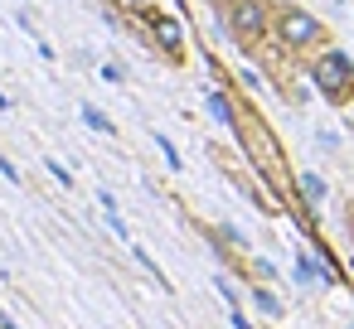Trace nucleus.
Instances as JSON below:
<instances>
[{
    "mask_svg": "<svg viewBox=\"0 0 354 329\" xmlns=\"http://www.w3.org/2000/svg\"><path fill=\"white\" fill-rule=\"evenodd\" d=\"M156 146H160V155H165V165H170V170H185V160H180V150H175V141H170V136H160V131H156Z\"/></svg>",
    "mask_w": 354,
    "mask_h": 329,
    "instance_id": "9",
    "label": "nucleus"
},
{
    "mask_svg": "<svg viewBox=\"0 0 354 329\" xmlns=\"http://www.w3.org/2000/svg\"><path fill=\"white\" fill-rule=\"evenodd\" d=\"M228 324H233V329H252V319H248L243 310H233V315H228Z\"/></svg>",
    "mask_w": 354,
    "mask_h": 329,
    "instance_id": "14",
    "label": "nucleus"
},
{
    "mask_svg": "<svg viewBox=\"0 0 354 329\" xmlns=\"http://www.w3.org/2000/svg\"><path fill=\"white\" fill-rule=\"evenodd\" d=\"M272 39H277L286 54H320V49H330V30H325L320 15H310L306 6H277Z\"/></svg>",
    "mask_w": 354,
    "mask_h": 329,
    "instance_id": "1",
    "label": "nucleus"
},
{
    "mask_svg": "<svg viewBox=\"0 0 354 329\" xmlns=\"http://www.w3.org/2000/svg\"><path fill=\"white\" fill-rule=\"evenodd\" d=\"M228 34L243 44V49H252V44H262L267 34H272V20H277V6L272 0H228Z\"/></svg>",
    "mask_w": 354,
    "mask_h": 329,
    "instance_id": "3",
    "label": "nucleus"
},
{
    "mask_svg": "<svg viewBox=\"0 0 354 329\" xmlns=\"http://www.w3.org/2000/svg\"><path fill=\"white\" fill-rule=\"evenodd\" d=\"M291 184H296V194L306 199V208H320V203H325V194H330V189H325V179H320V175H310V170H301Z\"/></svg>",
    "mask_w": 354,
    "mask_h": 329,
    "instance_id": "6",
    "label": "nucleus"
},
{
    "mask_svg": "<svg viewBox=\"0 0 354 329\" xmlns=\"http://www.w3.org/2000/svg\"><path fill=\"white\" fill-rule=\"evenodd\" d=\"M44 170H49L59 184H68V189H73V175H68V165H59V160H44Z\"/></svg>",
    "mask_w": 354,
    "mask_h": 329,
    "instance_id": "11",
    "label": "nucleus"
},
{
    "mask_svg": "<svg viewBox=\"0 0 354 329\" xmlns=\"http://www.w3.org/2000/svg\"><path fill=\"white\" fill-rule=\"evenodd\" d=\"M310 83L320 88L325 102L344 107V102L354 97V59H349L344 49H320V54L310 59Z\"/></svg>",
    "mask_w": 354,
    "mask_h": 329,
    "instance_id": "2",
    "label": "nucleus"
},
{
    "mask_svg": "<svg viewBox=\"0 0 354 329\" xmlns=\"http://www.w3.org/2000/svg\"><path fill=\"white\" fill-rule=\"evenodd\" d=\"M83 121H88L93 131H102V136H117V126H112V117H107V112H97L93 102H83Z\"/></svg>",
    "mask_w": 354,
    "mask_h": 329,
    "instance_id": "8",
    "label": "nucleus"
},
{
    "mask_svg": "<svg viewBox=\"0 0 354 329\" xmlns=\"http://www.w3.org/2000/svg\"><path fill=\"white\" fill-rule=\"evenodd\" d=\"M214 290H218V295H223V300H228L233 310H243V300H238V286H233L228 276H214Z\"/></svg>",
    "mask_w": 354,
    "mask_h": 329,
    "instance_id": "10",
    "label": "nucleus"
},
{
    "mask_svg": "<svg viewBox=\"0 0 354 329\" xmlns=\"http://www.w3.org/2000/svg\"><path fill=\"white\" fill-rule=\"evenodd\" d=\"M102 78H107V83H122V78H127V73H122V68H117V63H102Z\"/></svg>",
    "mask_w": 354,
    "mask_h": 329,
    "instance_id": "13",
    "label": "nucleus"
},
{
    "mask_svg": "<svg viewBox=\"0 0 354 329\" xmlns=\"http://www.w3.org/2000/svg\"><path fill=\"white\" fill-rule=\"evenodd\" d=\"M0 175H6V179H10V184H20V170H15V165H10V160H6V155H0Z\"/></svg>",
    "mask_w": 354,
    "mask_h": 329,
    "instance_id": "12",
    "label": "nucleus"
},
{
    "mask_svg": "<svg viewBox=\"0 0 354 329\" xmlns=\"http://www.w3.org/2000/svg\"><path fill=\"white\" fill-rule=\"evenodd\" d=\"M0 112H10V97H6V92H0Z\"/></svg>",
    "mask_w": 354,
    "mask_h": 329,
    "instance_id": "17",
    "label": "nucleus"
},
{
    "mask_svg": "<svg viewBox=\"0 0 354 329\" xmlns=\"http://www.w3.org/2000/svg\"><path fill=\"white\" fill-rule=\"evenodd\" d=\"M122 6H131L136 15H146V10H156V0H122Z\"/></svg>",
    "mask_w": 354,
    "mask_h": 329,
    "instance_id": "15",
    "label": "nucleus"
},
{
    "mask_svg": "<svg viewBox=\"0 0 354 329\" xmlns=\"http://www.w3.org/2000/svg\"><path fill=\"white\" fill-rule=\"evenodd\" d=\"M146 34L156 39V49H160L170 63H185V49H189V39H185V20H180V15L146 10Z\"/></svg>",
    "mask_w": 354,
    "mask_h": 329,
    "instance_id": "4",
    "label": "nucleus"
},
{
    "mask_svg": "<svg viewBox=\"0 0 354 329\" xmlns=\"http://www.w3.org/2000/svg\"><path fill=\"white\" fill-rule=\"evenodd\" d=\"M252 305H257L267 319H281V315H286V305H281V295H277L272 286H252Z\"/></svg>",
    "mask_w": 354,
    "mask_h": 329,
    "instance_id": "7",
    "label": "nucleus"
},
{
    "mask_svg": "<svg viewBox=\"0 0 354 329\" xmlns=\"http://www.w3.org/2000/svg\"><path fill=\"white\" fill-rule=\"evenodd\" d=\"M0 329H20V324H15V319H10V315H0Z\"/></svg>",
    "mask_w": 354,
    "mask_h": 329,
    "instance_id": "16",
    "label": "nucleus"
},
{
    "mask_svg": "<svg viewBox=\"0 0 354 329\" xmlns=\"http://www.w3.org/2000/svg\"><path fill=\"white\" fill-rule=\"evenodd\" d=\"M209 112H214V121H218V126H228L233 136L243 131V112L233 107V97H228V88H209Z\"/></svg>",
    "mask_w": 354,
    "mask_h": 329,
    "instance_id": "5",
    "label": "nucleus"
}]
</instances>
